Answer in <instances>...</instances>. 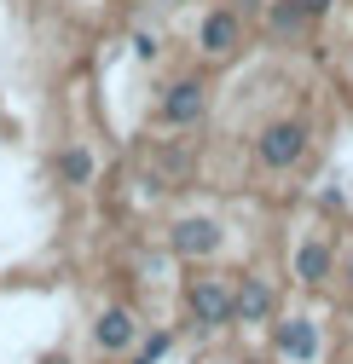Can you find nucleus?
I'll list each match as a JSON object with an SVG mask.
<instances>
[{"mask_svg": "<svg viewBox=\"0 0 353 364\" xmlns=\"http://www.w3.org/2000/svg\"><path fill=\"white\" fill-rule=\"evenodd\" d=\"M255 156H260V168H273V173L295 168V162L307 156V127H301V122H273V127L255 139Z\"/></svg>", "mask_w": 353, "mask_h": 364, "instance_id": "f257e3e1", "label": "nucleus"}, {"mask_svg": "<svg viewBox=\"0 0 353 364\" xmlns=\"http://www.w3.org/2000/svg\"><path fill=\"white\" fill-rule=\"evenodd\" d=\"M186 301H191V318H197L203 330H220V324L232 318V301H238V289H226V278H197Z\"/></svg>", "mask_w": 353, "mask_h": 364, "instance_id": "f03ea898", "label": "nucleus"}, {"mask_svg": "<svg viewBox=\"0 0 353 364\" xmlns=\"http://www.w3.org/2000/svg\"><path fill=\"white\" fill-rule=\"evenodd\" d=\"M203 105H209V87H203V81H174L168 93H162V105H157V116H162L168 127H191V122L203 116Z\"/></svg>", "mask_w": 353, "mask_h": 364, "instance_id": "7ed1b4c3", "label": "nucleus"}, {"mask_svg": "<svg viewBox=\"0 0 353 364\" xmlns=\"http://www.w3.org/2000/svg\"><path fill=\"white\" fill-rule=\"evenodd\" d=\"M197 47H203L209 58L238 53V47H243V18H238V12H209V18L197 23Z\"/></svg>", "mask_w": 353, "mask_h": 364, "instance_id": "20e7f679", "label": "nucleus"}, {"mask_svg": "<svg viewBox=\"0 0 353 364\" xmlns=\"http://www.w3.org/2000/svg\"><path fill=\"white\" fill-rule=\"evenodd\" d=\"M267 312H273L267 278H243L238 284V301H232V318H238V324H267Z\"/></svg>", "mask_w": 353, "mask_h": 364, "instance_id": "39448f33", "label": "nucleus"}, {"mask_svg": "<svg viewBox=\"0 0 353 364\" xmlns=\"http://www.w3.org/2000/svg\"><path fill=\"white\" fill-rule=\"evenodd\" d=\"M93 336H99V347H105V353H122V347H134L139 324H134V312H122V306H110V312H99V324H93Z\"/></svg>", "mask_w": 353, "mask_h": 364, "instance_id": "423d86ee", "label": "nucleus"}, {"mask_svg": "<svg viewBox=\"0 0 353 364\" xmlns=\"http://www.w3.org/2000/svg\"><path fill=\"white\" fill-rule=\"evenodd\" d=\"M278 347H284V358H295V364H313V358H319V330L307 324V318H295V324L278 330Z\"/></svg>", "mask_w": 353, "mask_h": 364, "instance_id": "0eeeda50", "label": "nucleus"}, {"mask_svg": "<svg viewBox=\"0 0 353 364\" xmlns=\"http://www.w3.org/2000/svg\"><path fill=\"white\" fill-rule=\"evenodd\" d=\"M174 249H180V255H214L220 249V232H214L209 220H180V225H174Z\"/></svg>", "mask_w": 353, "mask_h": 364, "instance_id": "6e6552de", "label": "nucleus"}, {"mask_svg": "<svg viewBox=\"0 0 353 364\" xmlns=\"http://www.w3.org/2000/svg\"><path fill=\"white\" fill-rule=\"evenodd\" d=\"M295 278L301 284H325L330 278V249L325 243H301L295 249Z\"/></svg>", "mask_w": 353, "mask_h": 364, "instance_id": "1a4fd4ad", "label": "nucleus"}, {"mask_svg": "<svg viewBox=\"0 0 353 364\" xmlns=\"http://www.w3.org/2000/svg\"><path fill=\"white\" fill-rule=\"evenodd\" d=\"M58 179H64V186H87V179H93V156H87L81 145L58 151Z\"/></svg>", "mask_w": 353, "mask_h": 364, "instance_id": "9d476101", "label": "nucleus"}, {"mask_svg": "<svg viewBox=\"0 0 353 364\" xmlns=\"http://www.w3.org/2000/svg\"><path fill=\"white\" fill-rule=\"evenodd\" d=\"M162 353H168V336H151L145 353H139V364H151V358H162Z\"/></svg>", "mask_w": 353, "mask_h": 364, "instance_id": "9b49d317", "label": "nucleus"}, {"mask_svg": "<svg viewBox=\"0 0 353 364\" xmlns=\"http://www.w3.org/2000/svg\"><path fill=\"white\" fill-rule=\"evenodd\" d=\"M134 53H139V58H157V35L139 29V35H134Z\"/></svg>", "mask_w": 353, "mask_h": 364, "instance_id": "f8f14e48", "label": "nucleus"}, {"mask_svg": "<svg viewBox=\"0 0 353 364\" xmlns=\"http://www.w3.org/2000/svg\"><path fill=\"white\" fill-rule=\"evenodd\" d=\"M295 6H301V12H307V18H319V12H325V6H330V0H295Z\"/></svg>", "mask_w": 353, "mask_h": 364, "instance_id": "ddd939ff", "label": "nucleus"}, {"mask_svg": "<svg viewBox=\"0 0 353 364\" xmlns=\"http://www.w3.org/2000/svg\"><path fill=\"white\" fill-rule=\"evenodd\" d=\"M347 278H353V266H347Z\"/></svg>", "mask_w": 353, "mask_h": 364, "instance_id": "4468645a", "label": "nucleus"}]
</instances>
